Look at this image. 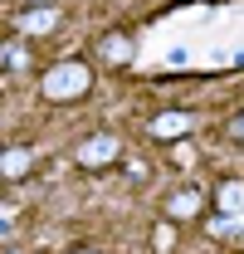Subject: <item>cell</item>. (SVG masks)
I'll return each mask as SVG.
<instances>
[{
  "label": "cell",
  "mask_w": 244,
  "mask_h": 254,
  "mask_svg": "<svg viewBox=\"0 0 244 254\" xmlns=\"http://www.w3.org/2000/svg\"><path fill=\"white\" fill-rule=\"evenodd\" d=\"M44 98L49 103H73V98H83L93 88V68L83 59H63V64H54L49 73H44Z\"/></svg>",
  "instance_id": "cell-1"
},
{
  "label": "cell",
  "mask_w": 244,
  "mask_h": 254,
  "mask_svg": "<svg viewBox=\"0 0 244 254\" xmlns=\"http://www.w3.org/2000/svg\"><path fill=\"white\" fill-rule=\"evenodd\" d=\"M73 157H78V166H83V171H103V166H113V161L122 157V137H113V132H98V137H83Z\"/></svg>",
  "instance_id": "cell-2"
},
{
  "label": "cell",
  "mask_w": 244,
  "mask_h": 254,
  "mask_svg": "<svg viewBox=\"0 0 244 254\" xmlns=\"http://www.w3.org/2000/svg\"><path fill=\"white\" fill-rule=\"evenodd\" d=\"M190 127H195V118L181 113V108H171V113H156V118H152V137H156V142H181Z\"/></svg>",
  "instance_id": "cell-3"
},
{
  "label": "cell",
  "mask_w": 244,
  "mask_h": 254,
  "mask_svg": "<svg viewBox=\"0 0 244 254\" xmlns=\"http://www.w3.org/2000/svg\"><path fill=\"white\" fill-rule=\"evenodd\" d=\"M30 166H34L30 147H5V152H0V181H25Z\"/></svg>",
  "instance_id": "cell-4"
},
{
  "label": "cell",
  "mask_w": 244,
  "mask_h": 254,
  "mask_svg": "<svg viewBox=\"0 0 244 254\" xmlns=\"http://www.w3.org/2000/svg\"><path fill=\"white\" fill-rule=\"evenodd\" d=\"M200 210H205V195H200V190H195V186L176 190V195L166 200V215H171V220H195Z\"/></svg>",
  "instance_id": "cell-5"
},
{
  "label": "cell",
  "mask_w": 244,
  "mask_h": 254,
  "mask_svg": "<svg viewBox=\"0 0 244 254\" xmlns=\"http://www.w3.org/2000/svg\"><path fill=\"white\" fill-rule=\"evenodd\" d=\"M215 210L225 215V220H235L244 210V181H220V190H215Z\"/></svg>",
  "instance_id": "cell-6"
},
{
  "label": "cell",
  "mask_w": 244,
  "mask_h": 254,
  "mask_svg": "<svg viewBox=\"0 0 244 254\" xmlns=\"http://www.w3.org/2000/svg\"><path fill=\"white\" fill-rule=\"evenodd\" d=\"M54 25H59V10H54V5H34V10L20 15V30L25 34H49Z\"/></svg>",
  "instance_id": "cell-7"
},
{
  "label": "cell",
  "mask_w": 244,
  "mask_h": 254,
  "mask_svg": "<svg viewBox=\"0 0 244 254\" xmlns=\"http://www.w3.org/2000/svg\"><path fill=\"white\" fill-rule=\"evenodd\" d=\"M132 54H137L132 34H103V59L108 64H132Z\"/></svg>",
  "instance_id": "cell-8"
},
{
  "label": "cell",
  "mask_w": 244,
  "mask_h": 254,
  "mask_svg": "<svg viewBox=\"0 0 244 254\" xmlns=\"http://www.w3.org/2000/svg\"><path fill=\"white\" fill-rule=\"evenodd\" d=\"M152 245H156V250H171V245H176V220L156 225V230H152Z\"/></svg>",
  "instance_id": "cell-9"
},
{
  "label": "cell",
  "mask_w": 244,
  "mask_h": 254,
  "mask_svg": "<svg viewBox=\"0 0 244 254\" xmlns=\"http://www.w3.org/2000/svg\"><path fill=\"white\" fill-rule=\"evenodd\" d=\"M235 137H240V142H244V113H240V118H235Z\"/></svg>",
  "instance_id": "cell-10"
},
{
  "label": "cell",
  "mask_w": 244,
  "mask_h": 254,
  "mask_svg": "<svg viewBox=\"0 0 244 254\" xmlns=\"http://www.w3.org/2000/svg\"><path fill=\"white\" fill-rule=\"evenodd\" d=\"M5 59H10V54H5V44H0V68H5Z\"/></svg>",
  "instance_id": "cell-11"
},
{
  "label": "cell",
  "mask_w": 244,
  "mask_h": 254,
  "mask_svg": "<svg viewBox=\"0 0 244 254\" xmlns=\"http://www.w3.org/2000/svg\"><path fill=\"white\" fill-rule=\"evenodd\" d=\"M73 254H93V250H73Z\"/></svg>",
  "instance_id": "cell-12"
}]
</instances>
